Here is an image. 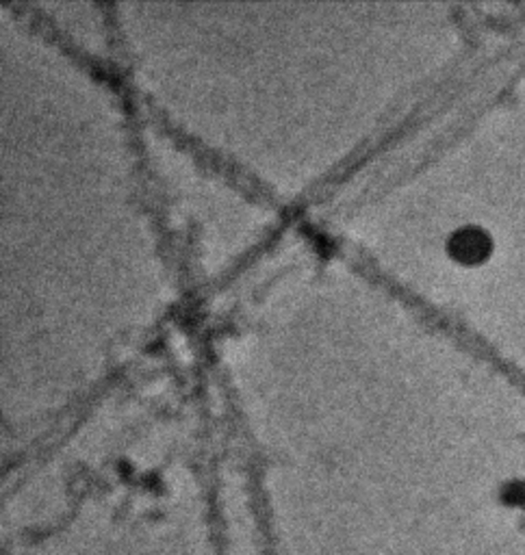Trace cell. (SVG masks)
Masks as SVG:
<instances>
[{"mask_svg": "<svg viewBox=\"0 0 525 555\" xmlns=\"http://www.w3.org/2000/svg\"><path fill=\"white\" fill-rule=\"evenodd\" d=\"M490 251V236L473 225L460 228L449 238V254L462 262L484 260Z\"/></svg>", "mask_w": 525, "mask_h": 555, "instance_id": "cell-1", "label": "cell"}]
</instances>
